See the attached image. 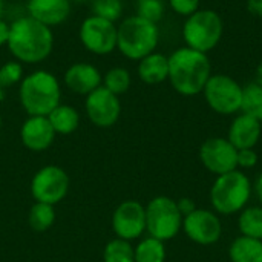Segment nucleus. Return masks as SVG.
<instances>
[{
    "instance_id": "obj_1",
    "label": "nucleus",
    "mask_w": 262,
    "mask_h": 262,
    "mask_svg": "<svg viewBox=\"0 0 262 262\" xmlns=\"http://www.w3.org/2000/svg\"><path fill=\"white\" fill-rule=\"evenodd\" d=\"M6 46L21 64L41 63L51 55L54 48L52 29L29 15L20 17L9 25Z\"/></svg>"
},
{
    "instance_id": "obj_2",
    "label": "nucleus",
    "mask_w": 262,
    "mask_h": 262,
    "mask_svg": "<svg viewBox=\"0 0 262 262\" xmlns=\"http://www.w3.org/2000/svg\"><path fill=\"white\" fill-rule=\"evenodd\" d=\"M209 78L210 61L207 54L192 48H180L169 57V81L178 94L198 95Z\"/></svg>"
},
{
    "instance_id": "obj_3",
    "label": "nucleus",
    "mask_w": 262,
    "mask_h": 262,
    "mask_svg": "<svg viewBox=\"0 0 262 262\" xmlns=\"http://www.w3.org/2000/svg\"><path fill=\"white\" fill-rule=\"evenodd\" d=\"M18 97L29 117H48L61 101V88L54 74L40 69L23 77Z\"/></svg>"
},
{
    "instance_id": "obj_4",
    "label": "nucleus",
    "mask_w": 262,
    "mask_h": 262,
    "mask_svg": "<svg viewBox=\"0 0 262 262\" xmlns=\"http://www.w3.org/2000/svg\"><path fill=\"white\" fill-rule=\"evenodd\" d=\"M158 40L160 31L157 23L137 14L124 18L117 26V49L130 60H141L155 52Z\"/></svg>"
},
{
    "instance_id": "obj_5",
    "label": "nucleus",
    "mask_w": 262,
    "mask_h": 262,
    "mask_svg": "<svg viewBox=\"0 0 262 262\" xmlns=\"http://www.w3.org/2000/svg\"><path fill=\"white\" fill-rule=\"evenodd\" d=\"M252 195V183L241 170L220 175L210 189V203L216 213L233 215L241 212Z\"/></svg>"
},
{
    "instance_id": "obj_6",
    "label": "nucleus",
    "mask_w": 262,
    "mask_h": 262,
    "mask_svg": "<svg viewBox=\"0 0 262 262\" xmlns=\"http://www.w3.org/2000/svg\"><path fill=\"white\" fill-rule=\"evenodd\" d=\"M183 35L187 48L207 54L221 40L223 20L212 9H198L187 17L183 26Z\"/></svg>"
},
{
    "instance_id": "obj_7",
    "label": "nucleus",
    "mask_w": 262,
    "mask_h": 262,
    "mask_svg": "<svg viewBox=\"0 0 262 262\" xmlns=\"http://www.w3.org/2000/svg\"><path fill=\"white\" fill-rule=\"evenodd\" d=\"M183 229V215L169 196H157L146 207V230L152 238L169 241Z\"/></svg>"
},
{
    "instance_id": "obj_8",
    "label": "nucleus",
    "mask_w": 262,
    "mask_h": 262,
    "mask_svg": "<svg viewBox=\"0 0 262 262\" xmlns=\"http://www.w3.org/2000/svg\"><path fill=\"white\" fill-rule=\"evenodd\" d=\"M203 92L207 104L221 115H232L241 111L243 88L229 75H210Z\"/></svg>"
},
{
    "instance_id": "obj_9",
    "label": "nucleus",
    "mask_w": 262,
    "mask_h": 262,
    "mask_svg": "<svg viewBox=\"0 0 262 262\" xmlns=\"http://www.w3.org/2000/svg\"><path fill=\"white\" fill-rule=\"evenodd\" d=\"M81 45L95 55H107L117 49V26L114 21L91 15L80 25Z\"/></svg>"
},
{
    "instance_id": "obj_10",
    "label": "nucleus",
    "mask_w": 262,
    "mask_h": 262,
    "mask_svg": "<svg viewBox=\"0 0 262 262\" xmlns=\"http://www.w3.org/2000/svg\"><path fill=\"white\" fill-rule=\"evenodd\" d=\"M69 190V177L58 166L41 167L31 181V193L35 201L55 206Z\"/></svg>"
},
{
    "instance_id": "obj_11",
    "label": "nucleus",
    "mask_w": 262,
    "mask_h": 262,
    "mask_svg": "<svg viewBox=\"0 0 262 262\" xmlns=\"http://www.w3.org/2000/svg\"><path fill=\"white\" fill-rule=\"evenodd\" d=\"M200 160L209 172L220 177L236 170L238 149L227 138H209L200 149Z\"/></svg>"
},
{
    "instance_id": "obj_12",
    "label": "nucleus",
    "mask_w": 262,
    "mask_h": 262,
    "mask_svg": "<svg viewBox=\"0 0 262 262\" xmlns=\"http://www.w3.org/2000/svg\"><path fill=\"white\" fill-rule=\"evenodd\" d=\"M183 230L190 241L200 246H212L220 241L223 226L215 212L195 209L183 218Z\"/></svg>"
},
{
    "instance_id": "obj_13",
    "label": "nucleus",
    "mask_w": 262,
    "mask_h": 262,
    "mask_svg": "<svg viewBox=\"0 0 262 262\" xmlns=\"http://www.w3.org/2000/svg\"><path fill=\"white\" fill-rule=\"evenodd\" d=\"M84 106L89 120L98 127L114 126L121 114V103L118 95L112 94L104 86H100L86 95Z\"/></svg>"
},
{
    "instance_id": "obj_14",
    "label": "nucleus",
    "mask_w": 262,
    "mask_h": 262,
    "mask_svg": "<svg viewBox=\"0 0 262 262\" xmlns=\"http://www.w3.org/2000/svg\"><path fill=\"white\" fill-rule=\"evenodd\" d=\"M112 229L121 239L140 238L146 232V207L134 200L121 203L114 212Z\"/></svg>"
},
{
    "instance_id": "obj_15",
    "label": "nucleus",
    "mask_w": 262,
    "mask_h": 262,
    "mask_svg": "<svg viewBox=\"0 0 262 262\" xmlns=\"http://www.w3.org/2000/svg\"><path fill=\"white\" fill-rule=\"evenodd\" d=\"M55 130L49 123L48 117L34 115L29 117L20 129V138L26 149L32 152L46 150L55 138Z\"/></svg>"
},
{
    "instance_id": "obj_16",
    "label": "nucleus",
    "mask_w": 262,
    "mask_h": 262,
    "mask_svg": "<svg viewBox=\"0 0 262 262\" xmlns=\"http://www.w3.org/2000/svg\"><path fill=\"white\" fill-rule=\"evenodd\" d=\"M28 15L52 28L58 26L71 14V0H28Z\"/></svg>"
},
{
    "instance_id": "obj_17",
    "label": "nucleus",
    "mask_w": 262,
    "mask_h": 262,
    "mask_svg": "<svg viewBox=\"0 0 262 262\" xmlns=\"http://www.w3.org/2000/svg\"><path fill=\"white\" fill-rule=\"evenodd\" d=\"M101 83L103 77L100 71L91 63H74L64 72V84L78 95H89L100 88Z\"/></svg>"
},
{
    "instance_id": "obj_18",
    "label": "nucleus",
    "mask_w": 262,
    "mask_h": 262,
    "mask_svg": "<svg viewBox=\"0 0 262 262\" xmlns=\"http://www.w3.org/2000/svg\"><path fill=\"white\" fill-rule=\"evenodd\" d=\"M261 121L247 114H241L232 121L227 140L238 150L253 149L261 138Z\"/></svg>"
},
{
    "instance_id": "obj_19",
    "label": "nucleus",
    "mask_w": 262,
    "mask_h": 262,
    "mask_svg": "<svg viewBox=\"0 0 262 262\" xmlns=\"http://www.w3.org/2000/svg\"><path fill=\"white\" fill-rule=\"evenodd\" d=\"M138 75L146 84H158L169 78V57L152 52L140 60Z\"/></svg>"
},
{
    "instance_id": "obj_20",
    "label": "nucleus",
    "mask_w": 262,
    "mask_h": 262,
    "mask_svg": "<svg viewBox=\"0 0 262 262\" xmlns=\"http://www.w3.org/2000/svg\"><path fill=\"white\" fill-rule=\"evenodd\" d=\"M229 256L232 262H262V241L241 235L230 244Z\"/></svg>"
},
{
    "instance_id": "obj_21",
    "label": "nucleus",
    "mask_w": 262,
    "mask_h": 262,
    "mask_svg": "<svg viewBox=\"0 0 262 262\" xmlns=\"http://www.w3.org/2000/svg\"><path fill=\"white\" fill-rule=\"evenodd\" d=\"M48 118L55 134H60V135H69L75 132L80 124V115L77 109H74L69 104H61V103L48 115Z\"/></svg>"
},
{
    "instance_id": "obj_22",
    "label": "nucleus",
    "mask_w": 262,
    "mask_h": 262,
    "mask_svg": "<svg viewBox=\"0 0 262 262\" xmlns=\"http://www.w3.org/2000/svg\"><path fill=\"white\" fill-rule=\"evenodd\" d=\"M238 227L244 236L262 241V207L243 209L238 220Z\"/></svg>"
},
{
    "instance_id": "obj_23",
    "label": "nucleus",
    "mask_w": 262,
    "mask_h": 262,
    "mask_svg": "<svg viewBox=\"0 0 262 262\" xmlns=\"http://www.w3.org/2000/svg\"><path fill=\"white\" fill-rule=\"evenodd\" d=\"M166 247L157 238H146L135 247V262H164Z\"/></svg>"
},
{
    "instance_id": "obj_24",
    "label": "nucleus",
    "mask_w": 262,
    "mask_h": 262,
    "mask_svg": "<svg viewBox=\"0 0 262 262\" xmlns=\"http://www.w3.org/2000/svg\"><path fill=\"white\" fill-rule=\"evenodd\" d=\"M241 111L243 114H247L262 123V84L255 81L243 88Z\"/></svg>"
},
{
    "instance_id": "obj_25",
    "label": "nucleus",
    "mask_w": 262,
    "mask_h": 262,
    "mask_svg": "<svg viewBox=\"0 0 262 262\" xmlns=\"http://www.w3.org/2000/svg\"><path fill=\"white\" fill-rule=\"evenodd\" d=\"M29 226L35 232H45L51 229V226L55 221V212L54 206L46 203H35L29 210Z\"/></svg>"
},
{
    "instance_id": "obj_26",
    "label": "nucleus",
    "mask_w": 262,
    "mask_h": 262,
    "mask_svg": "<svg viewBox=\"0 0 262 262\" xmlns=\"http://www.w3.org/2000/svg\"><path fill=\"white\" fill-rule=\"evenodd\" d=\"M104 262H135V249L130 246V241L117 238L106 244Z\"/></svg>"
},
{
    "instance_id": "obj_27",
    "label": "nucleus",
    "mask_w": 262,
    "mask_h": 262,
    "mask_svg": "<svg viewBox=\"0 0 262 262\" xmlns=\"http://www.w3.org/2000/svg\"><path fill=\"white\" fill-rule=\"evenodd\" d=\"M101 86H104L115 95H121L127 92V89L130 88V74L124 68H112L103 77Z\"/></svg>"
},
{
    "instance_id": "obj_28",
    "label": "nucleus",
    "mask_w": 262,
    "mask_h": 262,
    "mask_svg": "<svg viewBox=\"0 0 262 262\" xmlns=\"http://www.w3.org/2000/svg\"><path fill=\"white\" fill-rule=\"evenodd\" d=\"M92 2V15L101 17L109 21H117L123 12L121 0H91Z\"/></svg>"
},
{
    "instance_id": "obj_29",
    "label": "nucleus",
    "mask_w": 262,
    "mask_h": 262,
    "mask_svg": "<svg viewBox=\"0 0 262 262\" xmlns=\"http://www.w3.org/2000/svg\"><path fill=\"white\" fill-rule=\"evenodd\" d=\"M23 80V64L17 60L6 61L0 66V88H11Z\"/></svg>"
},
{
    "instance_id": "obj_30",
    "label": "nucleus",
    "mask_w": 262,
    "mask_h": 262,
    "mask_svg": "<svg viewBox=\"0 0 262 262\" xmlns=\"http://www.w3.org/2000/svg\"><path fill=\"white\" fill-rule=\"evenodd\" d=\"M164 14V3L163 0H137V15L158 23Z\"/></svg>"
},
{
    "instance_id": "obj_31",
    "label": "nucleus",
    "mask_w": 262,
    "mask_h": 262,
    "mask_svg": "<svg viewBox=\"0 0 262 262\" xmlns=\"http://www.w3.org/2000/svg\"><path fill=\"white\" fill-rule=\"evenodd\" d=\"M170 8L180 15H192L200 9V0H169Z\"/></svg>"
},
{
    "instance_id": "obj_32",
    "label": "nucleus",
    "mask_w": 262,
    "mask_h": 262,
    "mask_svg": "<svg viewBox=\"0 0 262 262\" xmlns=\"http://www.w3.org/2000/svg\"><path fill=\"white\" fill-rule=\"evenodd\" d=\"M258 164V154L253 149H241L238 150V167L252 169Z\"/></svg>"
},
{
    "instance_id": "obj_33",
    "label": "nucleus",
    "mask_w": 262,
    "mask_h": 262,
    "mask_svg": "<svg viewBox=\"0 0 262 262\" xmlns=\"http://www.w3.org/2000/svg\"><path fill=\"white\" fill-rule=\"evenodd\" d=\"M177 206H178V209H180V212H181L183 218H184L186 215L192 213V212L196 209L195 201H193V200H190V198H181L180 201H177Z\"/></svg>"
},
{
    "instance_id": "obj_34",
    "label": "nucleus",
    "mask_w": 262,
    "mask_h": 262,
    "mask_svg": "<svg viewBox=\"0 0 262 262\" xmlns=\"http://www.w3.org/2000/svg\"><path fill=\"white\" fill-rule=\"evenodd\" d=\"M247 9L253 15L262 17V0H247Z\"/></svg>"
},
{
    "instance_id": "obj_35",
    "label": "nucleus",
    "mask_w": 262,
    "mask_h": 262,
    "mask_svg": "<svg viewBox=\"0 0 262 262\" xmlns=\"http://www.w3.org/2000/svg\"><path fill=\"white\" fill-rule=\"evenodd\" d=\"M8 38H9V25L3 18H0V46L6 45Z\"/></svg>"
},
{
    "instance_id": "obj_36",
    "label": "nucleus",
    "mask_w": 262,
    "mask_h": 262,
    "mask_svg": "<svg viewBox=\"0 0 262 262\" xmlns=\"http://www.w3.org/2000/svg\"><path fill=\"white\" fill-rule=\"evenodd\" d=\"M255 192L258 195V200L262 203V172L259 173V177L256 178V183H255Z\"/></svg>"
},
{
    "instance_id": "obj_37",
    "label": "nucleus",
    "mask_w": 262,
    "mask_h": 262,
    "mask_svg": "<svg viewBox=\"0 0 262 262\" xmlns=\"http://www.w3.org/2000/svg\"><path fill=\"white\" fill-rule=\"evenodd\" d=\"M256 83L262 84V63L258 66V71H256Z\"/></svg>"
},
{
    "instance_id": "obj_38",
    "label": "nucleus",
    "mask_w": 262,
    "mask_h": 262,
    "mask_svg": "<svg viewBox=\"0 0 262 262\" xmlns=\"http://www.w3.org/2000/svg\"><path fill=\"white\" fill-rule=\"evenodd\" d=\"M3 100H5V89L0 88V103H2Z\"/></svg>"
},
{
    "instance_id": "obj_39",
    "label": "nucleus",
    "mask_w": 262,
    "mask_h": 262,
    "mask_svg": "<svg viewBox=\"0 0 262 262\" xmlns=\"http://www.w3.org/2000/svg\"><path fill=\"white\" fill-rule=\"evenodd\" d=\"M71 2H75V3H84V2H91V0H71Z\"/></svg>"
},
{
    "instance_id": "obj_40",
    "label": "nucleus",
    "mask_w": 262,
    "mask_h": 262,
    "mask_svg": "<svg viewBox=\"0 0 262 262\" xmlns=\"http://www.w3.org/2000/svg\"><path fill=\"white\" fill-rule=\"evenodd\" d=\"M2 12H3V0H0V15H2Z\"/></svg>"
},
{
    "instance_id": "obj_41",
    "label": "nucleus",
    "mask_w": 262,
    "mask_h": 262,
    "mask_svg": "<svg viewBox=\"0 0 262 262\" xmlns=\"http://www.w3.org/2000/svg\"><path fill=\"white\" fill-rule=\"evenodd\" d=\"M0 129H2V115H0Z\"/></svg>"
}]
</instances>
